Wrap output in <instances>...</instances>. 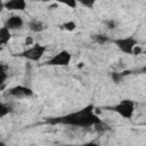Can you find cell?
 I'll use <instances>...</instances> for the list:
<instances>
[{
  "label": "cell",
  "mask_w": 146,
  "mask_h": 146,
  "mask_svg": "<svg viewBox=\"0 0 146 146\" xmlns=\"http://www.w3.org/2000/svg\"><path fill=\"white\" fill-rule=\"evenodd\" d=\"M48 122L52 124L56 123V124H65V125H72L79 128H89V127H97L99 123H102V120L95 113L94 106L88 105L76 112L68 113L60 117L50 119Z\"/></svg>",
  "instance_id": "cell-1"
},
{
  "label": "cell",
  "mask_w": 146,
  "mask_h": 146,
  "mask_svg": "<svg viewBox=\"0 0 146 146\" xmlns=\"http://www.w3.org/2000/svg\"><path fill=\"white\" fill-rule=\"evenodd\" d=\"M46 51H47L46 46L35 42L31 47L25 49L24 51L19 52L18 56H21V57H23V58H25V59H27L30 62H39L44 56Z\"/></svg>",
  "instance_id": "cell-2"
},
{
  "label": "cell",
  "mask_w": 146,
  "mask_h": 146,
  "mask_svg": "<svg viewBox=\"0 0 146 146\" xmlns=\"http://www.w3.org/2000/svg\"><path fill=\"white\" fill-rule=\"evenodd\" d=\"M111 111L117 113L123 119H131L135 113V103L130 99H123L111 107Z\"/></svg>",
  "instance_id": "cell-3"
},
{
  "label": "cell",
  "mask_w": 146,
  "mask_h": 146,
  "mask_svg": "<svg viewBox=\"0 0 146 146\" xmlns=\"http://www.w3.org/2000/svg\"><path fill=\"white\" fill-rule=\"evenodd\" d=\"M114 44L123 52L127 55H132L133 48L138 46V41L133 36H125V38H119L113 40Z\"/></svg>",
  "instance_id": "cell-4"
},
{
  "label": "cell",
  "mask_w": 146,
  "mask_h": 146,
  "mask_svg": "<svg viewBox=\"0 0 146 146\" xmlns=\"http://www.w3.org/2000/svg\"><path fill=\"white\" fill-rule=\"evenodd\" d=\"M72 60V55L68 50H62L46 62L49 66H68Z\"/></svg>",
  "instance_id": "cell-5"
},
{
  "label": "cell",
  "mask_w": 146,
  "mask_h": 146,
  "mask_svg": "<svg viewBox=\"0 0 146 146\" xmlns=\"http://www.w3.org/2000/svg\"><path fill=\"white\" fill-rule=\"evenodd\" d=\"M8 95L15 98H25V97H31L33 95V90L26 86H15L8 89Z\"/></svg>",
  "instance_id": "cell-6"
},
{
  "label": "cell",
  "mask_w": 146,
  "mask_h": 146,
  "mask_svg": "<svg viewBox=\"0 0 146 146\" xmlns=\"http://www.w3.org/2000/svg\"><path fill=\"white\" fill-rule=\"evenodd\" d=\"M24 26V19L18 15H11L8 17L5 22V27H7L9 31L11 30H19Z\"/></svg>",
  "instance_id": "cell-7"
},
{
  "label": "cell",
  "mask_w": 146,
  "mask_h": 146,
  "mask_svg": "<svg viewBox=\"0 0 146 146\" xmlns=\"http://www.w3.org/2000/svg\"><path fill=\"white\" fill-rule=\"evenodd\" d=\"M27 3L24 0H8L5 2V9L11 11H23L26 8Z\"/></svg>",
  "instance_id": "cell-8"
},
{
  "label": "cell",
  "mask_w": 146,
  "mask_h": 146,
  "mask_svg": "<svg viewBox=\"0 0 146 146\" xmlns=\"http://www.w3.org/2000/svg\"><path fill=\"white\" fill-rule=\"evenodd\" d=\"M27 26L32 32H35V33H40L47 29V24H44L42 21H39V19H31L27 23Z\"/></svg>",
  "instance_id": "cell-9"
},
{
  "label": "cell",
  "mask_w": 146,
  "mask_h": 146,
  "mask_svg": "<svg viewBox=\"0 0 146 146\" xmlns=\"http://www.w3.org/2000/svg\"><path fill=\"white\" fill-rule=\"evenodd\" d=\"M11 39V31L7 27H0V46H6Z\"/></svg>",
  "instance_id": "cell-10"
},
{
  "label": "cell",
  "mask_w": 146,
  "mask_h": 146,
  "mask_svg": "<svg viewBox=\"0 0 146 146\" xmlns=\"http://www.w3.org/2000/svg\"><path fill=\"white\" fill-rule=\"evenodd\" d=\"M8 79V67L5 64L0 63V86H2Z\"/></svg>",
  "instance_id": "cell-11"
},
{
  "label": "cell",
  "mask_w": 146,
  "mask_h": 146,
  "mask_svg": "<svg viewBox=\"0 0 146 146\" xmlns=\"http://www.w3.org/2000/svg\"><path fill=\"white\" fill-rule=\"evenodd\" d=\"M60 29L67 32H73L76 29V23L74 21H66L60 25Z\"/></svg>",
  "instance_id": "cell-12"
},
{
  "label": "cell",
  "mask_w": 146,
  "mask_h": 146,
  "mask_svg": "<svg viewBox=\"0 0 146 146\" xmlns=\"http://www.w3.org/2000/svg\"><path fill=\"white\" fill-rule=\"evenodd\" d=\"M11 112V107L9 105H7L6 103H0V119L7 116L8 114H10Z\"/></svg>",
  "instance_id": "cell-13"
},
{
  "label": "cell",
  "mask_w": 146,
  "mask_h": 146,
  "mask_svg": "<svg viewBox=\"0 0 146 146\" xmlns=\"http://www.w3.org/2000/svg\"><path fill=\"white\" fill-rule=\"evenodd\" d=\"M130 73V71H124V72H113L112 74H111V78H112V80L114 81V82H120L122 79H123V76L124 75H127V74H129Z\"/></svg>",
  "instance_id": "cell-14"
},
{
  "label": "cell",
  "mask_w": 146,
  "mask_h": 146,
  "mask_svg": "<svg viewBox=\"0 0 146 146\" xmlns=\"http://www.w3.org/2000/svg\"><path fill=\"white\" fill-rule=\"evenodd\" d=\"M94 39H95V41H96L97 43H99V44H105L106 42H108V41H110V38H108V36H106V35H104V34L95 35V36H94Z\"/></svg>",
  "instance_id": "cell-15"
},
{
  "label": "cell",
  "mask_w": 146,
  "mask_h": 146,
  "mask_svg": "<svg viewBox=\"0 0 146 146\" xmlns=\"http://www.w3.org/2000/svg\"><path fill=\"white\" fill-rule=\"evenodd\" d=\"M106 26L110 29V30H114L116 27V21H113V19H110V21H106L105 22Z\"/></svg>",
  "instance_id": "cell-16"
},
{
  "label": "cell",
  "mask_w": 146,
  "mask_h": 146,
  "mask_svg": "<svg viewBox=\"0 0 146 146\" xmlns=\"http://www.w3.org/2000/svg\"><path fill=\"white\" fill-rule=\"evenodd\" d=\"M67 146H99V145L95 141H88V143H83L80 145H67Z\"/></svg>",
  "instance_id": "cell-17"
},
{
  "label": "cell",
  "mask_w": 146,
  "mask_h": 146,
  "mask_svg": "<svg viewBox=\"0 0 146 146\" xmlns=\"http://www.w3.org/2000/svg\"><path fill=\"white\" fill-rule=\"evenodd\" d=\"M141 52V47L140 46H136L133 48V51H132V55H139Z\"/></svg>",
  "instance_id": "cell-18"
},
{
  "label": "cell",
  "mask_w": 146,
  "mask_h": 146,
  "mask_svg": "<svg viewBox=\"0 0 146 146\" xmlns=\"http://www.w3.org/2000/svg\"><path fill=\"white\" fill-rule=\"evenodd\" d=\"M94 3H95L94 1H81V5H82V6H86V7H90V8L94 6Z\"/></svg>",
  "instance_id": "cell-19"
},
{
  "label": "cell",
  "mask_w": 146,
  "mask_h": 146,
  "mask_svg": "<svg viewBox=\"0 0 146 146\" xmlns=\"http://www.w3.org/2000/svg\"><path fill=\"white\" fill-rule=\"evenodd\" d=\"M34 42H33V39L31 38V36H27L26 39H25V44H27V46H32Z\"/></svg>",
  "instance_id": "cell-20"
},
{
  "label": "cell",
  "mask_w": 146,
  "mask_h": 146,
  "mask_svg": "<svg viewBox=\"0 0 146 146\" xmlns=\"http://www.w3.org/2000/svg\"><path fill=\"white\" fill-rule=\"evenodd\" d=\"M64 5H66V6L71 7V8H75V6H76V2H75V1H72V2H64Z\"/></svg>",
  "instance_id": "cell-21"
},
{
  "label": "cell",
  "mask_w": 146,
  "mask_h": 146,
  "mask_svg": "<svg viewBox=\"0 0 146 146\" xmlns=\"http://www.w3.org/2000/svg\"><path fill=\"white\" fill-rule=\"evenodd\" d=\"M2 9H5V2H2V1L0 0V11H1Z\"/></svg>",
  "instance_id": "cell-22"
},
{
  "label": "cell",
  "mask_w": 146,
  "mask_h": 146,
  "mask_svg": "<svg viewBox=\"0 0 146 146\" xmlns=\"http://www.w3.org/2000/svg\"><path fill=\"white\" fill-rule=\"evenodd\" d=\"M0 146H6V145H5V144H3V143L0 140Z\"/></svg>",
  "instance_id": "cell-23"
}]
</instances>
